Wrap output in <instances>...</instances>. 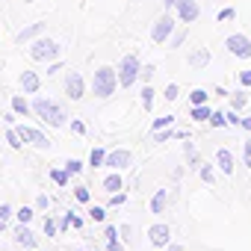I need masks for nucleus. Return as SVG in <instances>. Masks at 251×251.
<instances>
[{
	"label": "nucleus",
	"instance_id": "nucleus-1",
	"mask_svg": "<svg viewBox=\"0 0 251 251\" xmlns=\"http://www.w3.org/2000/svg\"><path fill=\"white\" fill-rule=\"evenodd\" d=\"M33 112L45 121V124H50V127H62L65 124V109L59 106V103H53V100H48V98H36L33 100Z\"/></svg>",
	"mask_w": 251,
	"mask_h": 251
},
{
	"label": "nucleus",
	"instance_id": "nucleus-2",
	"mask_svg": "<svg viewBox=\"0 0 251 251\" xmlns=\"http://www.w3.org/2000/svg\"><path fill=\"white\" fill-rule=\"evenodd\" d=\"M115 86H118V71H115V68L103 65V68L95 71V77H92V92H95V98H109V95L115 92Z\"/></svg>",
	"mask_w": 251,
	"mask_h": 251
},
{
	"label": "nucleus",
	"instance_id": "nucleus-3",
	"mask_svg": "<svg viewBox=\"0 0 251 251\" xmlns=\"http://www.w3.org/2000/svg\"><path fill=\"white\" fill-rule=\"evenodd\" d=\"M139 74H142V62H139V56L127 53V56L118 62V86H121V89H130V86L139 80Z\"/></svg>",
	"mask_w": 251,
	"mask_h": 251
},
{
	"label": "nucleus",
	"instance_id": "nucleus-4",
	"mask_svg": "<svg viewBox=\"0 0 251 251\" xmlns=\"http://www.w3.org/2000/svg\"><path fill=\"white\" fill-rule=\"evenodd\" d=\"M30 56H33L36 62H53V59L62 56V48H59L53 39H39V42H33Z\"/></svg>",
	"mask_w": 251,
	"mask_h": 251
},
{
	"label": "nucleus",
	"instance_id": "nucleus-5",
	"mask_svg": "<svg viewBox=\"0 0 251 251\" xmlns=\"http://www.w3.org/2000/svg\"><path fill=\"white\" fill-rule=\"evenodd\" d=\"M172 33H175V18L166 12V15H160V18L154 21V27H151V39H154L157 45H166V42L172 39Z\"/></svg>",
	"mask_w": 251,
	"mask_h": 251
},
{
	"label": "nucleus",
	"instance_id": "nucleus-6",
	"mask_svg": "<svg viewBox=\"0 0 251 251\" xmlns=\"http://www.w3.org/2000/svg\"><path fill=\"white\" fill-rule=\"evenodd\" d=\"M225 48H227L233 56H239V59H251V39H248V36H242V33L227 36Z\"/></svg>",
	"mask_w": 251,
	"mask_h": 251
},
{
	"label": "nucleus",
	"instance_id": "nucleus-7",
	"mask_svg": "<svg viewBox=\"0 0 251 251\" xmlns=\"http://www.w3.org/2000/svg\"><path fill=\"white\" fill-rule=\"evenodd\" d=\"M130 163H133V154L127 148H118V151H109L106 154V163L103 166H109L112 172H121V169H127Z\"/></svg>",
	"mask_w": 251,
	"mask_h": 251
},
{
	"label": "nucleus",
	"instance_id": "nucleus-8",
	"mask_svg": "<svg viewBox=\"0 0 251 251\" xmlns=\"http://www.w3.org/2000/svg\"><path fill=\"white\" fill-rule=\"evenodd\" d=\"M18 133H21V139L24 142H30V145H36V148H50V142H48V136L42 133V130H36V127H27V124H21V127H15Z\"/></svg>",
	"mask_w": 251,
	"mask_h": 251
},
{
	"label": "nucleus",
	"instance_id": "nucleus-9",
	"mask_svg": "<svg viewBox=\"0 0 251 251\" xmlns=\"http://www.w3.org/2000/svg\"><path fill=\"white\" fill-rule=\"evenodd\" d=\"M198 15H201L198 0H177V18H180L183 24H192V21H198Z\"/></svg>",
	"mask_w": 251,
	"mask_h": 251
},
{
	"label": "nucleus",
	"instance_id": "nucleus-10",
	"mask_svg": "<svg viewBox=\"0 0 251 251\" xmlns=\"http://www.w3.org/2000/svg\"><path fill=\"white\" fill-rule=\"evenodd\" d=\"M65 92H68L71 100H80V98L86 95V83H83V77H80L77 71H71V74L65 77Z\"/></svg>",
	"mask_w": 251,
	"mask_h": 251
},
{
	"label": "nucleus",
	"instance_id": "nucleus-11",
	"mask_svg": "<svg viewBox=\"0 0 251 251\" xmlns=\"http://www.w3.org/2000/svg\"><path fill=\"white\" fill-rule=\"evenodd\" d=\"M148 236H151V245H157V248H166L169 245V239H172V230H169V225H151V230H148Z\"/></svg>",
	"mask_w": 251,
	"mask_h": 251
},
{
	"label": "nucleus",
	"instance_id": "nucleus-12",
	"mask_svg": "<svg viewBox=\"0 0 251 251\" xmlns=\"http://www.w3.org/2000/svg\"><path fill=\"white\" fill-rule=\"evenodd\" d=\"M18 80H21V89H24L27 95H36V92L42 89V80H39V74H36V71H21V77H18Z\"/></svg>",
	"mask_w": 251,
	"mask_h": 251
},
{
	"label": "nucleus",
	"instance_id": "nucleus-13",
	"mask_svg": "<svg viewBox=\"0 0 251 251\" xmlns=\"http://www.w3.org/2000/svg\"><path fill=\"white\" fill-rule=\"evenodd\" d=\"M216 163H219V169H222L225 175H233V154H230L227 148H222V151L216 154Z\"/></svg>",
	"mask_w": 251,
	"mask_h": 251
},
{
	"label": "nucleus",
	"instance_id": "nucleus-14",
	"mask_svg": "<svg viewBox=\"0 0 251 251\" xmlns=\"http://www.w3.org/2000/svg\"><path fill=\"white\" fill-rule=\"evenodd\" d=\"M42 30H45V24H42V21H39V24H30L27 30H21V33L15 36V42H18V45H24V42H30V39H36V36H39Z\"/></svg>",
	"mask_w": 251,
	"mask_h": 251
},
{
	"label": "nucleus",
	"instance_id": "nucleus-15",
	"mask_svg": "<svg viewBox=\"0 0 251 251\" xmlns=\"http://www.w3.org/2000/svg\"><path fill=\"white\" fill-rule=\"evenodd\" d=\"M103 189L112 195V192H118V189H124V180H121V175L118 172H112V175H106L103 177Z\"/></svg>",
	"mask_w": 251,
	"mask_h": 251
},
{
	"label": "nucleus",
	"instance_id": "nucleus-16",
	"mask_svg": "<svg viewBox=\"0 0 251 251\" xmlns=\"http://www.w3.org/2000/svg\"><path fill=\"white\" fill-rule=\"evenodd\" d=\"M166 201H169V192H166V189H157V195L151 198V213L160 216V213L166 210Z\"/></svg>",
	"mask_w": 251,
	"mask_h": 251
},
{
	"label": "nucleus",
	"instance_id": "nucleus-17",
	"mask_svg": "<svg viewBox=\"0 0 251 251\" xmlns=\"http://www.w3.org/2000/svg\"><path fill=\"white\" fill-rule=\"evenodd\" d=\"M15 239H18V242H21L24 248H33V245H36V236H33L30 230H27V225H21V227L15 230Z\"/></svg>",
	"mask_w": 251,
	"mask_h": 251
},
{
	"label": "nucleus",
	"instance_id": "nucleus-18",
	"mask_svg": "<svg viewBox=\"0 0 251 251\" xmlns=\"http://www.w3.org/2000/svg\"><path fill=\"white\" fill-rule=\"evenodd\" d=\"M30 109H33V106H30L21 95H15V98H12V112H15V115H27Z\"/></svg>",
	"mask_w": 251,
	"mask_h": 251
},
{
	"label": "nucleus",
	"instance_id": "nucleus-19",
	"mask_svg": "<svg viewBox=\"0 0 251 251\" xmlns=\"http://www.w3.org/2000/svg\"><path fill=\"white\" fill-rule=\"evenodd\" d=\"M103 163H106V151H103V148H92V154H89V166L98 169V166H103Z\"/></svg>",
	"mask_w": 251,
	"mask_h": 251
},
{
	"label": "nucleus",
	"instance_id": "nucleus-20",
	"mask_svg": "<svg viewBox=\"0 0 251 251\" xmlns=\"http://www.w3.org/2000/svg\"><path fill=\"white\" fill-rule=\"evenodd\" d=\"M6 142H9L15 151H21V145H24V139H21V133H18L15 127H9V130H6Z\"/></svg>",
	"mask_w": 251,
	"mask_h": 251
},
{
	"label": "nucleus",
	"instance_id": "nucleus-21",
	"mask_svg": "<svg viewBox=\"0 0 251 251\" xmlns=\"http://www.w3.org/2000/svg\"><path fill=\"white\" fill-rule=\"evenodd\" d=\"M142 106H145L148 112L154 109V89H151V86H142Z\"/></svg>",
	"mask_w": 251,
	"mask_h": 251
},
{
	"label": "nucleus",
	"instance_id": "nucleus-22",
	"mask_svg": "<svg viewBox=\"0 0 251 251\" xmlns=\"http://www.w3.org/2000/svg\"><path fill=\"white\" fill-rule=\"evenodd\" d=\"M189 100H192V106H201V103H207V89H192Z\"/></svg>",
	"mask_w": 251,
	"mask_h": 251
},
{
	"label": "nucleus",
	"instance_id": "nucleus-23",
	"mask_svg": "<svg viewBox=\"0 0 251 251\" xmlns=\"http://www.w3.org/2000/svg\"><path fill=\"white\" fill-rule=\"evenodd\" d=\"M192 118L195 121H210V109L201 103V106H192Z\"/></svg>",
	"mask_w": 251,
	"mask_h": 251
},
{
	"label": "nucleus",
	"instance_id": "nucleus-24",
	"mask_svg": "<svg viewBox=\"0 0 251 251\" xmlns=\"http://www.w3.org/2000/svg\"><path fill=\"white\" fill-rule=\"evenodd\" d=\"M175 115H163V118H154V130H163V127H172Z\"/></svg>",
	"mask_w": 251,
	"mask_h": 251
},
{
	"label": "nucleus",
	"instance_id": "nucleus-25",
	"mask_svg": "<svg viewBox=\"0 0 251 251\" xmlns=\"http://www.w3.org/2000/svg\"><path fill=\"white\" fill-rule=\"evenodd\" d=\"M50 177H53V183H59V186H65L71 175H68V172H59V169H53V172H50Z\"/></svg>",
	"mask_w": 251,
	"mask_h": 251
},
{
	"label": "nucleus",
	"instance_id": "nucleus-26",
	"mask_svg": "<svg viewBox=\"0 0 251 251\" xmlns=\"http://www.w3.org/2000/svg\"><path fill=\"white\" fill-rule=\"evenodd\" d=\"M65 172H68V175H80V172H83V163H80V160H68V163H65Z\"/></svg>",
	"mask_w": 251,
	"mask_h": 251
},
{
	"label": "nucleus",
	"instance_id": "nucleus-27",
	"mask_svg": "<svg viewBox=\"0 0 251 251\" xmlns=\"http://www.w3.org/2000/svg\"><path fill=\"white\" fill-rule=\"evenodd\" d=\"M198 175H201V180H204V183H213V177H216V175H213V166H201V169H198Z\"/></svg>",
	"mask_w": 251,
	"mask_h": 251
},
{
	"label": "nucleus",
	"instance_id": "nucleus-28",
	"mask_svg": "<svg viewBox=\"0 0 251 251\" xmlns=\"http://www.w3.org/2000/svg\"><path fill=\"white\" fill-rule=\"evenodd\" d=\"M210 124H213V127H222V124H227L225 112H210Z\"/></svg>",
	"mask_w": 251,
	"mask_h": 251
},
{
	"label": "nucleus",
	"instance_id": "nucleus-29",
	"mask_svg": "<svg viewBox=\"0 0 251 251\" xmlns=\"http://www.w3.org/2000/svg\"><path fill=\"white\" fill-rule=\"evenodd\" d=\"M15 216H18V222H21V225H27V222L33 219V210H30V207H21V210H18Z\"/></svg>",
	"mask_w": 251,
	"mask_h": 251
},
{
	"label": "nucleus",
	"instance_id": "nucleus-30",
	"mask_svg": "<svg viewBox=\"0 0 251 251\" xmlns=\"http://www.w3.org/2000/svg\"><path fill=\"white\" fill-rule=\"evenodd\" d=\"M9 216H12V207H9V204H0V227L6 225V219H9Z\"/></svg>",
	"mask_w": 251,
	"mask_h": 251
},
{
	"label": "nucleus",
	"instance_id": "nucleus-31",
	"mask_svg": "<svg viewBox=\"0 0 251 251\" xmlns=\"http://www.w3.org/2000/svg\"><path fill=\"white\" fill-rule=\"evenodd\" d=\"M177 92H180L177 83H169V86H166V100H177Z\"/></svg>",
	"mask_w": 251,
	"mask_h": 251
},
{
	"label": "nucleus",
	"instance_id": "nucleus-32",
	"mask_svg": "<svg viewBox=\"0 0 251 251\" xmlns=\"http://www.w3.org/2000/svg\"><path fill=\"white\" fill-rule=\"evenodd\" d=\"M74 198H77L80 204H86V201H89V189H86V186H77V189H74Z\"/></svg>",
	"mask_w": 251,
	"mask_h": 251
},
{
	"label": "nucleus",
	"instance_id": "nucleus-33",
	"mask_svg": "<svg viewBox=\"0 0 251 251\" xmlns=\"http://www.w3.org/2000/svg\"><path fill=\"white\" fill-rule=\"evenodd\" d=\"M89 216H92L95 222H103V219H106V210H103V207H92V210H89Z\"/></svg>",
	"mask_w": 251,
	"mask_h": 251
},
{
	"label": "nucleus",
	"instance_id": "nucleus-34",
	"mask_svg": "<svg viewBox=\"0 0 251 251\" xmlns=\"http://www.w3.org/2000/svg\"><path fill=\"white\" fill-rule=\"evenodd\" d=\"M124 201H127V195H124V192H112V198H109V204H112V207H121Z\"/></svg>",
	"mask_w": 251,
	"mask_h": 251
},
{
	"label": "nucleus",
	"instance_id": "nucleus-35",
	"mask_svg": "<svg viewBox=\"0 0 251 251\" xmlns=\"http://www.w3.org/2000/svg\"><path fill=\"white\" fill-rule=\"evenodd\" d=\"M56 227H59V225H56L53 219H45V233H48V236H56Z\"/></svg>",
	"mask_w": 251,
	"mask_h": 251
},
{
	"label": "nucleus",
	"instance_id": "nucleus-36",
	"mask_svg": "<svg viewBox=\"0 0 251 251\" xmlns=\"http://www.w3.org/2000/svg\"><path fill=\"white\" fill-rule=\"evenodd\" d=\"M230 103H233V109L245 106V95H242V92H239V95H233V98H230Z\"/></svg>",
	"mask_w": 251,
	"mask_h": 251
},
{
	"label": "nucleus",
	"instance_id": "nucleus-37",
	"mask_svg": "<svg viewBox=\"0 0 251 251\" xmlns=\"http://www.w3.org/2000/svg\"><path fill=\"white\" fill-rule=\"evenodd\" d=\"M233 15H236V12H233V9H222V12H219V15H216V18H219V21H230V18H233Z\"/></svg>",
	"mask_w": 251,
	"mask_h": 251
},
{
	"label": "nucleus",
	"instance_id": "nucleus-38",
	"mask_svg": "<svg viewBox=\"0 0 251 251\" xmlns=\"http://www.w3.org/2000/svg\"><path fill=\"white\" fill-rule=\"evenodd\" d=\"M189 62H195V65H201V62H207V50H198V53H195V56H192Z\"/></svg>",
	"mask_w": 251,
	"mask_h": 251
},
{
	"label": "nucleus",
	"instance_id": "nucleus-39",
	"mask_svg": "<svg viewBox=\"0 0 251 251\" xmlns=\"http://www.w3.org/2000/svg\"><path fill=\"white\" fill-rule=\"evenodd\" d=\"M71 130H74V133H86V124L74 118V121H71Z\"/></svg>",
	"mask_w": 251,
	"mask_h": 251
},
{
	"label": "nucleus",
	"instance_id": "nucleus-40",
	"mask_svg": "<svg viewBox=\"0 0 251 251\" xmlns=\"http://www.w3.org/2000/svg\"><path fill=\"white\" fill-rule=\"evenodd\" d=\"M59 68H62V62H59V59H53V62H50V65H48V74H56V71H59Z\"/></svg>",
	"mask_w": 251,
	"mask_h": 251
},
{
	"label": "nucleus",
	"instance_id": "nucleus-41",
	"mask_svg": "<svg viewBox=\"0 0 251 251\" xmlns=\"http://www.w3.org/2000/svg\"><path fill=\"white\" fill-rule=\"evenodd\" d=\"M139 77H145V80H151V77H154V65H145V68H142V74H139Z\"/></svg>",
	"mask_w": 251,
	"mask_h": 251
},
{
	"label": "nucleus",
	"instance_id": "nucleus-42",
	"mask_svg": "<svg viewBox=\"0 0 251 251\" xmlns=\"http://www.w3.org/2000/svg\"><path fill=\"white\" fill-rule=\"evenodd\" d=\"M245 166H248V169H251V139H248V142H245Z\"/></svg>",
	"mask_w": 251,
	"mask_h": 251
},
{
	"label": "nucleus",
	"instance_id": "nucleus-43",
	"mask_svg": "<svg viewBox=\"0 0 251 251\" xmlns=\"http://www.w3.org/2000/svg\"><path fill=\"white\" fill-rule=\"evenodd\" d=\"M239 80H242V86H251V71H242Z\"/></svg>",
	"mask_w": 251,
	"mask_h": 251
},
{
	"label": "nucleus",
	"instance_id": "nucleus-44",
	"mask_svg": "<svg viewBox=\"0 0 251 251\" xmlns=\"http://www.w3.org/2000/svg\"><path fill=\"white\" fill-rule=\"evenodd\" d=\"M225 118H227V124H239V121H242V118H236V112H227Z\"/></svg>",
	"mask_w": 251,
	"mask_h": 251
},
{
	"label": "nucleus",
	"instance_id": "nucleus-45",
	"mask_svg": "<svg viewBox=\"0 0 251 251\" xmlns=\"http://www.w3.org/2000/svg\"><path fill=\"white\" fill-rule=\"evenodd\" d=\"M106 239H118V230H115V227H112V225H109V227H106Z\"/></svg>",
	"mask_w": 251,
	"mask_h": 251
},
{
	"label": "nucleus",
	"instance_id": "nucleus-46",
	"mask_svg": "<svg viewBox=\"0 0 251 251\" xmlns=\"http://www.w3.org/2000/svg\"><path fill=\"white\" fill-rule=\"evenodd\" d=\"M109 251H121V245H118L115 239H109Z\"/></svg>",
	"mask_w": 251,
	"mask_h": 251
},
{
	"label": "nucleus",
	"instance_id": "nucleus-47",
	"mask_svg": "<svg viewBox=\"0 0 251 251\" xmlns=\"http://www.w3.org/2000/svg\"><path fill=\"white\" fill-rule=\"evenodd\" d=\"M239 124H242V127H245V130H251V118H242Z\"/></svg>",
	"mask_w": 251,
	"mask_h": 251
},
{
	"label": "nucleus",
	"instance_id": "nucleus-48",
	"mask_svg": "<svg viewBox=\"0 0 251 251\" xmlns=\"http://www.w3.org/2000/svg\"><path fill=\"white\" fill-rule=\"evenodd\" d=\"M166 3V9H172V6H177V0H163Z\"/></svg>",
	"mask_w": 251,
	"mask_h": 251
},
{
	"label": "nucleus",
	"instance_id": "nucleus-49",
	"mask_svg": "<svg viewBox=\"0 0 251 251\" xmlns=\"http://www.w3.org/2000/svg\"><path fill=\"white\" fill-rule=\"evenodd\" d=\"M169 251H183V248H180V245H172V248H169Z\"/></svg>",
	"mask_w": 251,
	"mask_h": 251
},
{
	"label": "nucleus",
	"instance_id": "nucleus-50",
	"mask_svg": "<svg viewBox=\"0 0 251 251\" xmlns=\"http://www.w3.org/2000/svg\"><path fill=\"white\" fill-rule=\"evenodd\" d=\"M77 251H83V248H77Z\"/></svg>",
	"mask_w": 251,
	"mask_h": 251
}]
</instances>
